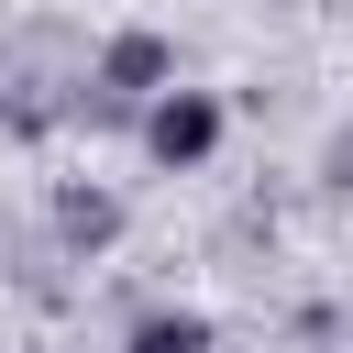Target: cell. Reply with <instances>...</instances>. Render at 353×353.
Segmentation results:
<instances>
[{"mask_svg":"<svg viewBox=\"0 0 353 353\" xmlns=\"http://www.w3.org/2000/svg\"><path fill=\"white\" fill-rule=\"evenodd\" d=\"M143 154L176 165V176L210 165V154H221V99H210V88H165V99H143Z\"/></svg>","mask_w":353,"mask_h":353,"instance_id":"6da1fadb","label":"cell"},{"mask_svg":"<svg viewBox=\"0 0 353 353\" xmlns=\"http://www.w3.org/2000/svg\"><path fill=\"white\" fill-rule=\"evenodd\" d=\"M165 88H176V44H165V33H110L99 99H165Z\"/></svg>","mask_w":353,"mask_h":353,"instance_id":"7a4b0ae2","label":"cell"},{"mask_svg":"<svg viewBox=\"0 0 353 353\" xmlns=\"http://www.w3.org/2000/svg\"><path fill=\"white\" fill-rule=\"evenodd\" d=\"M55 232H66L77 254H110V243H121V199H110V188H66V199H55Z\"/></svg>","mask_w":353,"mask_h":353,"instance_id":"3957f363","label":"cell"},{"mask_svg":"<svg viewBox=\"0 0 353 353\" xmlns=\"http://www.w3.org/2000/svg\"><path fill=\"white\" fill-rule=\"evenodd\" d=\"M132 353H210V320L199 309H154V320H132Z\"/></svg>","mask_w":353,"mask_h":353,"instance_id":"277c9868","label":"cell"},{"mask_svg":"<svg viewBox=\"0 0 353 353\" xmlns=\"http://www.w3.org/2000/svg\"><path fill=\"white\" fill-rule=\"evenodd\" d=\"M331 188H353V132H342V143H331Z\"/></svg>","mask_w":353,"mask_h":353,"instance_id":"5b68a950","label":"cell"}]
</instances>
